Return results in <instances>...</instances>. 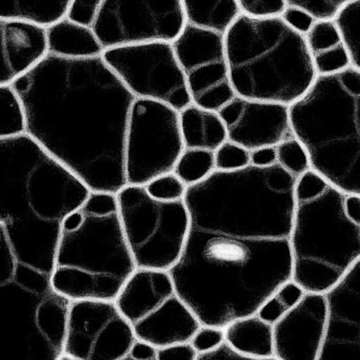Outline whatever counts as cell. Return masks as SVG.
Returning <instances> with one entry per match:
<instances>
[{
  "label": "cell",
  "instance_id": "19",
  "mask_svg": "<svg viewBox=\"0 0 360 360\" xmlns=\"http://www.w3.org/2000/svg\"><path fill=\"white\" fill-rule=\"evenodd\" d=\"M47 53L68 58L101 56L105 51L93 28L64 17L45 28Z\"/></svg>",
  "mask_w": 360,
  "mask_h": 360
},
{
  "label": "cell",
  "instance_id": "38",
  "mask_svg": "<svg viewBox=\"0 0 360 360\" xmlns=\"http://www.w3.org/2000/svg\"><path fill=\"white\" fill-rule=\"evenodd\" d=\"M288 310L282 301L273 293L262 304L257 314L263 320L274 324Z\"/></svg>",
  "mask_w": 360,
  "mask_h": 360
},
{
  "label": "cell",
  "instance_id": "41",
  "mask_svg": "<svg viewBox=\"0 0 360 360\" xmlns=\"http://www.w3.org/2000/svg\"><path fill=\"white\" fill-rule=\"evenodd\" d=\"M250 162L252 165L262 167L276 164V148L265 146L250 151Z\"/></svg>",
  "mask_w": 360,
  "mask_h": 360
},
{
  "label": "cell",
  "instance_id": "4",
  "mask_svg": "<svg viewBox=\"0 0 360 360\" xmlns=\"http://www.w3.org/2000/svg\"><path fill=\"white\" fill-rule=\"evenodd\" d=\"M360 69L317 75L288 105L293 136L310 169L346 194L360 195Z\"/></svg>",
  "mask_w": 360,
  "mask_h": 360
},
{
  "label": "cell",
  "instance_id": "16",
  "mask_svg": "<svg viewBox=\"0 0 360 360\" xmlns=\"http://www.w3.org/2000/svg\"><path fill=\"white\" fill-rule=\"evenodd\" d=\"M227 139L248 151L294 137L288 105L235 96L217 110Z\"/></svg>",
  "mask_w": 360,
  "mask_h": 360
},
{
  "label": "cell",
  "instance_id": "31",
  "mask_svg": "<svg viewBox=\"0 0 360 360\" xmlns=\"http://www.w3.org/2000/svg\"><path fill=\"white\" fill-rule=\"evenodd\" d=\"M215 169L220 171L237 170L250 165V151L228 139L214 151Z\"/></svg>",
  "mask_w": 360,
  "mask_h": 360
},
{
  "label": "cell",
  "instance_id": "14",
  "mask_svg": "<svg viewBox=\"0 0 360 360\" xmlns=\"http://www.w3.org/2000/svg\"><path fill=\"white\" fill-rule=\"evenodd\" d=\"M171 44L193 103L217 111L236 96L229 76L224 35L186 23Z\"/></svg>",
  "mask_w": 360,
  "mask_h": 360
},
{
  "label": "cell",
  "instance_id": "34",
  "mask_svg": "<svg viewBox=\"0 0 360 360\" xmlns=\"http://www.w3.org/2000/svg\"><path fill=\"white\" fill-rule=\"evenodd\" d=\"M104 0H71L65 17L82 25L93 27Z\"/></svg>",
  "mask_w": 360,
  "mask_h": 360
},
{
  "label": "cell",
  "instance_id": "5",
  "mask_svg": "<svg viewBox=\"0 0 360 360\" xmlns=\"http://www.w3.org/2000/svg\"><path fill=\"white\" fill-rule=\"evenodd\" d=\"M90 192L26 133L0 139V221L9 238L60 229Z\"/></svg>",
  "mask_w": 360,
  "mask_h": 360
},
{
  "label": "cell",
  "instance_id": "35",
  "mask_svg": "<svg viewBox=\"0 0 360 360\" xmlns=\"http://www.w3.org/2000/svg\"><path fill=\"white\" fill-rule=\"evenodd\" d=\"M224 340V328L200 325L189 342L198 354L209 351Z\"/></svg>",
  "mask_w": 360,
  "mask_h": 360
},
{
  "label": "cell",
  "instance_id": "42",
  "mask_svg": "<svg viewBox=\"0 0 360 360\" xmlns=\"http://www.w3.org/2000/svg\"><path fill=\"white\" fill-rule=\"evenodd\" d=\"M344 207L351 219L360 223V195L347 194L344 200Z\"/></svg>",
  "mask_w": 360,
  "mask_h": 360
},
{
  "label": "cell",
  "instance_id": "9",
  "mask_svg": "<svg viewBox=\"0 0 360 360\" xmlns=\"http://www.w3.org/2000/svg\"><path fill=\"white\" fill-rule=\"evenodd\" d=\"M115 302L136 338L157 348L189 341L201 325L167 271L136 269Z\"/></svg>",
  "mask_w": 360,
  "mask_h": 360
},
{
  "label": "cell",
  "instance_id": "28",
  "mask_svg": "<svg viewBox=\"0 0 360 360\" xmlns=\"http://www.w3.org/2000/svg\"><path fill=\"white\" fill-rule=\"evenodd\" d=\"M275 148L276 163L295 178L311 169L308 155L295 137L283 141Z\"/></svg>",
  "mask_w": 360,
  "mask_h": 360
},
{
  "label": "cell",
  "instance_id": "33",
  "mask_svg": "<svg viewBox=\"0 0 360 360\" xmlns=\"http://www.w3.org/2000/svg\"><path fill=\"white\" fill-rule=\"evenodd\" d=\"M242 14L254 18L281 16L287 4L285 0H236Z\"/></svg>",
  "mask_w": 360,
  "mask_h": 360
},
{
  "label": "cell",
  "instance_id": "2",
  "mask_svg": "<svg viewBox=\"0 0 360 360\" xmlns=\"http://www.w3.org/2000/svg\"><path fill=\"white\" fill-rule=\"evenodd\" d=\"M11 84L25 133L91 191L116 194L127 184L124 146L135 97L102 56L46 53Z\"/></svg>",
  "mask_w": 360,
  "mask_h": 360
},
{
  "label": "cell",
  "instance_id": "10",
  "mask_svg": "<svg viewBox=\"0 0 360 360\" xmlns=\"http://www.w3.org/2000/svg\"><path fill=\"white\" fill-rule=\"evenodd\" d=\"M184 149L179 112L162 103L135 98L124 146L127 184L145 186L172 172Z\"/></svg>",
  "mask_w": 360,
  "mask_h": 360
},
{
  "label": "cell",
  "instance_id": "30",
  "mask_svg": "<svg viewBox=\"0 0 360 360\" xmlns=\"http://www.w3.org/2000/svg\"><path fill=\"white\" fill-rule=\"evenodd\" d=\"M145 188L153 198L171 202L183 200L186 186L170 172L154 178L145 185Z\"/></svg>",
  "mask_w": 360,
  "mask_h": 360
},
{
  "label": "cell",
  "instance_id": "17",
  "mask_svg": "<svg viewBox=\"0 0 360 360\" xmlns=\"http://www.w3.org/2000/svg\"><path fill=\"white\" fill-rule=\"evenodd\" d=\"M326 307L323 293L305 292L273 324L276 360H317L323 338Z\"/></svg>",
  "mask_w": 360,
  "mask_h": 360
},
{
  "label": "cell",
  "instance_id": "39",
  "mask_svg": "<svg viewBox=\"0 0 360 360\" xmlns=\"http://www.w3.org/2000/svg\"><path fill=\"white\" fill-rule=\"evenodd\" d=\"M248 359L225 340L213 349L197 354L196 360Z\"/></svg>",
  "mask_w": 360,
  "mask_h": 360
},
{
  "label": "cell",
  "instance_id": "25",
  "mask_svg": "<svg viewBox=\"0 0 360 360\" xmlns=\"http://www.w3.org/2000/svg\"><path fill=\"white\" fill-rule=\"evenodd\" d=\"M360 0L343 6L333 18L352 67L360 69Z\"/></svg>",
  "mask_w": 360,
  "mask_h": 360
},
{
  "label": "cell",
  "instance_id": "15",
  "mask_svg": "<svg viewBox=\"0 0 360 360\" xmlns=\"http://www.w3.org/2000/svg\"><path fill=\"white\" fill-rule=\"evenodd\" d=\"M323 295L326 324L317 360H360V260Z\"/></svg>",
  "mask_w": 360,
  "mask_h": 360
},
{
  "label": "cell",
  "instance_id": "36",
  "mask_svg": "<svg viewBox=\"0 0 360 360\" xmlns=\"http://www.w3.org/2000/svg\"><path fill=\"white\" fill-rule=\"evenodd\" d=\"M281 16L290 27L303 35L316 21L308 12L292 6H287Z\"/></svg>",
  "mask_w": 360,
  "mask_h": 360
},
{
  "label": "cell",
  "instance_id": "21",
  "mask_svg": "<svg viewBox=\"0 0 360 360\" xmlns=\"http://www.w3.org/2000/svg\"><path fill=\"white\" fill-rule=\"evenodd\" d=\"M224 332V340L249 360H276L273 324L257 314L234 320Z\"/></svg>",
  "mask_w": 360,
  "mask_h": 360
},
{
  "label": "cell",
  "instance_id": "37",
  "mask_svg": "<svg viewBox=\"0 0 360 360\" xmlns=\"http://www.w3.org/2000/svg\"><path fill=\"white\" fill-rule=\"evenodd\" d=\"M198 353L189 341L172 343L157 349V360H196Z\"/></svg>",
  "mask_w": 360,
  "mask_h": 360
},
{
  "label": "cell",
  "instance_id": "12",
  "mask_svg": "<svg viewBox=\"0 0 360 360\" xmlns=\"http://www.w3.org/2000/svg\"><path fill=\"white\" fill-rule=\"evenodd\" d=\"M186 24L181 0H104L92 28L107 50L171 43Z\"/></svg>",
  "mask_w": 360,
  "mask_h": 360
},
{
  "label": "cell",
  "instance_id": "26",
  "mask_svg": "<svg viewBox=\"0 0 360 360\" xmlns=\"http://www.w3.org/2000/svg\"><path fill=\"white\" fill-rule=\"evenodd\" d=\"M214 169V152L198 148H184L172 172L188 186L203 180Z\"/></svg>",
  "mask_w": 360,
  "mask_h": 360
},
{
  "label": "cell",
  "instance_id": "24",
  "mask_svg": "<svg viewBox=\"0 0 360 360\" xmlns=\"http://www.w3.org/2000/svg\"><path fill=\"white\" fill-rule=\"evenodd\" d=\"M71 0H0V18L46 28L65 17Z\"/></svg>",
  "mask_w": 360,
  "mask_h": 360
},
{
  "label": "cell",
  "instance_id": "23",
  "mask_svg": "<svg viewBox=\"0 0 360 360\" xmlns=\"http://www.w3.org/2000/svg\"><path fill=\"white\" fill-rule=\"evenodd\" d=\"M187 24L224 35L241 12L236 0H181Z\"/></svg>",
  "mask_w": 360,
  "mask_h": 360
},
{
  "label": "cell",
  "instance_id": "40",
  "mask_svg": "<svg viewBox=\"0 0 360 360\" xmlns=\"http://www.w3.org/2000/svg\"><path fill=\"white\" fill-rule=\"evenodd\" d=\"M157 349L158 348L152 344L136 339L125 359L157 360Z\"/></svg>",
  "mask_w": 360,
  "mask_h": 360
},
{
  "label": "cell",
  "instance_id": "6",
  "mask_svg": "<svg viewBox=\"0 0 360 360\" xmlns=\"http://www.w3.org/2000/svg\"><path fill=\"white\" fill-rule=\"evenodd\" d=\"M224 45L232 89L245 98L290 105L317 76L304 35L281 16L240 14Z\"/></svg>",
  "mask_w": 360,
  "mask_h": 360
},
{
  "label": "cell",
  "instance_id": "32",
  "mask_svg": "<svg viewBox=\"0 0 360 360\" xmlns=\"http://www.w3.org/2000/svg\"><path fill=\"white\" fill-rule=\"evenodd\" d=\"M353 0H285L288 6L300 8L316 20L333 19L338 11Z\"/></svg>",
  "mask_w": 360,
  "mask_h": 360
},
{
  "label": "cell",
  "instance_id": "8",
  "mask_svg": "<svg viewBox=\"0 0 360 360\" xmlns=\"http://www.w3.org/2000/svg\"><path fill=\"white\" fill-rule=\"evenodd\" d=\"M120 222L136 269L168 271L180 255L189 224L183 201L151 197L145 186L127 184L116 193Z\"/></svg>",
  "mask_w": 360,
  "mask_h": 360
},
{
  "label": "cell",
  "instance_id": "13",
  "mask_svg": "<svg viewBox=\"0 0 360 360\" xmlns=\"http://www.w3.org/2000/svg\"><path fill=\"white\" fill-rule=\"evenodd\" d=\"M136 339L115 300H73L60 359L125 360Z\"/></svg>",
  "mask_w": 360,
  "mask_h": 360
},
{
  "label": "cell",
  "instance_id": "7",
  "mask_svg": "<svg viewBox=\"0 0 360 360\" xmlns=\"http://www.w3.org/2000/svg\"><path fill=\"white\" fill-rule=\"evenodd\" d=\"M346 195L311 169L296 179L291 279L305 292L324 293L360 260V223L346 214Z\"/></svg>",
  "mask_w": 360,
  "mask_h": 360
},
{
  "label": "cell",
  "instance_id": "1",
  "mask_svg": "<svg viewBox=\"0 0 360 360\" xmlns=\"http://www.w3.org/2000/svg\"><path fill=\"white\" fill-rule=\"evenodd\" d=\"M296 179L278 163L249 165L186 186L188 231L167 271L201 325L257 314L291 279Z\"/></svg>",
  "mask_w": 360,
  "mask_h": 360
},
{
  "label": "cell",
  "instance_id": "20",
  "mask_svg": "<svg viewBox=\"0 0 360 360\" xmlns=\"http://www.w3.org/2000/svg\"><path fill=\"white\" fill-rule=\"evenodd\" d=\"M317 75H328L352 66L333 19L316 20L304 34Z\"/></svg>",
  "mask_w": 360,
  "mask_h": 360
},
{
  "label": "cell",
  "instance_id": "27",
  "mask_svg": "<svg viewBox=\"0 0 360 360\" xmlns=\"http://www.w3.org/2000/svg\"><path fill=\"white\" fill-rule=\"evenodd\" d=\"M21 101L11 84L0 85V139L25 133Z\"/></svg>",
  "mask_w": 360,
  "mask_h": 360
},
{
  "label": "cell",
  "instance_id": "3",
  "mask_svg": "<svg viewBox=\"0 0 360 360\" xmlns=\"http://www.w3.org/2000/svg\"><path fill=\"white\" fill-rule=\"evenodd\" d=\"M136 269L116 194L91 191L62 221L50 276L52 289L71 301L115 300Z\"/></svg>",
  "mask_w": 360,
  "mask_h": 360
},
{
  "label": "cell",
  "instance_id": "22",
  "mask_svg": "<svg viewBox=\"0 0 360 360\" xmlns=\"http://www.w3.org/2000/svg\"><path fill=\"white\" fill-rule=\"evenodd\" d=\"M179 120L184 148L214 152L227 139L217 111L192 103L179 112Z\"/></svg>",
  "mask_w": 360,
  "mask_h": 360
},
{
  "label": "cell",
  "instance_id": "18",
  "mask_svg": "<svg viewBox=\"0 0 360 360\" xmlns=\"http://www.w3.org/2000/svg\"><path fill=\"white\" fill-rule=\"evenodd\" d=\"M46 53L44 27L0 18V85L11 84Z\"/></svg>",
  "mask_w": 360,
  "mask_h": 360
},
{
  "label": "cell",
  "instance_id": "29",
  "mask_svg": "<svg viewBox=\"0 0 360 360\" xmlns=\"http://www.w3.org/2000/svg\"><path fill=\"white\" fill-rule=\"evenodd\" d=\"M17 263L5 227L0 221V319L4 311L8 294L15 281Z\"/></svg>",
  "mask_w": 360,
  "mask_h": 360
},
{
  "label": "cell",
  "instance_id": "11",
  "mask_svg": "<svg viewBox=\"0 0 360 360\" xmlns=\"http://www.w3.org/2000/svg\"><path fill=\"white\" fill-rule=\"evenodd\" d=\"M102 57L135 98L162 103L178 112L192 103L171 43L110 49Z\"/></svg>",
  "mask_w": 360,
  "mask_h": 360
}]
</instances>
